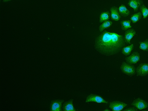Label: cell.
<instances>
[{
    "mask_svg": "<svg viewBox=\"0 0 148 111\" xmlns=\"http://www.w3.org/2000/svg\"><path fill=\"white\" fill-rule=\"evenodd\" d=\"M126 43L123 36L104 30L96 38L95 47L101 54L110 56L120 53Z\"/></svg>",
    "mask_w": 148,
    "mask_h": 111,
    "instance_id": "obj_1",
    "label": "cell"
},
{
    "mask_svg": "<svg viewBox=\"0 0 148 111\" xmlns=\"http://www.w3.org/2000/svg\"><path fill=\"white\" fill-rule=\"evenodd\" d=\"M120 68L122 73L128 76H132L135 74L136 70L134 66L127 62H123Z\"/></svg>",
    "mask_w": 148,
    "mask_h": 111,
    "instance_id": "obj_2",
    "label": "cell"
},
{
    "mask_svg": "<svg viewBox=\"0 0 148 111\" xmlns=\"http://www.w3.org/2000/svg\"><path fill=\"white\" fill-rule=\"evenodd\" d=\"M63 100L57 99L53 100L50 103V111H62V104L64 102Z\"/></svg>",
    "mask_w": 148,
    "mask_h": 111,
    "instance_id": "obj_3",
    "label": "cell"
},
{
    "mask_svg": "<svg viewBox=\"0 0 148 111\" xmlns=\"http://www.w3.org/2000/svg\"><path fill=\"white\" fill-rule=\"evenodd\" d=\"M137 76H145L148 74V64L142 63L137 68Z\"/></svg>",
    "mask_w": 148,
    "mask_h": 111,
    "instance_id": "obj_4",
    "label": "cell"
},
{
    "mask_svg": "<svg viewBox=\"0 0 148 111\" xmlns=\"http://www.w3.org/2000/svg\"><path fill=\"white\" fill-rule=\"evenodd\" d=\"M126 103L118 101L111 102L109 103V107L113 111H120L127 106Z\"/></svg>",
    "mask_w": 148,
    "mask_h": 111,
    "instance_id": "obj_5",
    "label": "cell"
},
{
    "mask_svg": "<svg viewBox=\"0 0 148 111\" xmlns=\"http://www.w3.org/2000/svg\"><path fill=\"white\" fill-rule=\"evenodd\" d=\"M132 105L140 110L145 109L148 107V103L143 100L139 98L135 100L132 104Z\"/></svg>",
    "mask_w": 148,
    "mask_h": 111,
    "instance_id": "obj_6",
    "label": "cell"
},
{
    "mask_svg": "<svg viewBox=\"0 0 148 111\" xmlns=\"http://www.w3.org/2000/svg\"><path fill=\"white\" fill-rule=\"evenodd\" d=\"M95 102L98 103H105L108 104V102L105 100L101 96L93 94H91L87 97L86 102Z\"/></svg>",
    "mask_w": 148,
    "mask_h": 111,
    "instance_id": "obj_7",
    "label": "cell"
},
{
    "mask_svg": "<svg viewBox=\"0 0 148 111\" xmlns=\"http://www.w3.org/2000/svg\"><path fill=\"white\" fill-rule=\"evenodd\" d=\"M140 56L139 53L137 52H134L129 57L125 58L126 62L133 64L136 63L140 60Z\"/></svg>",
    "mask_w": 148,
    "mask_h": 111,
    "instance_id": "obj_8",
    "label": "cell"
},
{
    "mask_svg": "<svg viewBox=\"0 0 148 111\" xmlns=\"http://www.w3.org/2000/svg\"><path fill=\"white\" fill-rule=\"evenodd\" d=\"M143 4V0H129L128 5L134 9L135 12L138 11L140 7Z\"/></svg>",
    "mask_w": 148,
    "mask_h": 111,
    "instance_id": "obj_9",
    "label": "cell"
},
{
    "mask_svg": "<svg viewBox=\"0 0 148 111\" xmlns=\"http://www.w3.org/2000/svg\"><path fill=\"white\" fill-rule=\"evenodd\" d=\"M136 32L134 30L128 29L126 31L125 33L124 40L125 42L127 44H131L130 41L135 35Z\"/></svg>",
    "mask_w": 148,
    "mask_h": 111,
    "instance_id": "obj_10",
    "label": "cell"
},
{
    "mask_svg": "<svg viewBox=\"0 0 148 111\" xmlns=\"http://www.w3.org/2000/svg\"><path fill=\"white\" fill-rule=\"evenodd\" d=\"M74 100L71 99L68 101L65 102L62 107L64 111H76L73 104Z\"/></svg>",
    "mask_w": 148,
    "mask_h": 111,
    "instance_id": "obj_11",
    "label": "cell"
},
{
    "mask_svg": "<svg viewBox=\"0 0 148 111\" xmlns=\"http://www.w3.org/2000/svg\"><path fill=\"white\" fill-rule=\"evenodd\" d=\"M111 18L112 20L118 21L121 17L119 13L118 9L117 7H113L111 9Z\"/></svg>",
    "mask_w": 148,
    "mask_h": 111,
    "instance_id": "obj_12",
    "label": "cell"
},
{
    "mask_svg": "<svg viewBox=\"0 0 148 111\" xmlns=\"http://www.w3.org/2000/svg\"><path fill=\"white\" fill-rule=\"evenodd\" d=\"M118 11L119 14L123 17H127L130 15V11L124 5H122L119 7Z\"/></svg>",
    "mask_w": 148,
    "mask_h": 111,
    "instance_id": "obj_13",
    "label": "cell"
},
{
    "mask_svg": "<svg viewBox=\"0 0 148 111\" xmlns=\"http://www.w3.org/2000/svg\"><path fill=\"white\" fill-rule=\"evenodd\" d=\"M131 20H122L121 21L120 24L122 26V29L123 30L127 31L129 28L132 27L130 24Z\"/></svg>",
    "mask_w": 148,
    "mask_h": 111,
    "instance_id": "obj_14",
    "label": "cell"
},
{
    "mask_svg": "<svg viewBox=\"0 0 148 111\" xmlns=\"http://www.w3.org/2000/svg\"><path fill=\"white\" fill-rule=\"evenodd\" d=\"M112 23V22L108 20L104 21L99 27L100 32H102L105 29L109 28L111 26Z\"/></svg>",
    "mask_w": 148,
    "mask_h": 111,
    "instance_id": "obj_15",
    "label": "cell"
},
{
    "mask_svg": "<svg viewBox=\"0 0 148 111\" xmlns=\"http://www.w3.org/2000/svg\"><path fill=\"white\" fill-rule=\"evenodd\" d=\"M142 15V12H139L132 15L131 16L130 19L133 23L135 24L138 22L141 18Z\"/></svg>",
    "mask_w": 148,
    "mask_h": 111,
    "instance_id": "obj_16",
    "label": "cell"
},
{
    "mask_svg": "<svg viewBox=\"0 0 148 111\" xmlns=\"http://www.w3.org/2000/svg\"><path fill=\"white\" fill-rule=\"evenodd\" d=\"M134 48L133 44H132L131 45L124 47L123 48L122 50V53L123 54L126 56L129 55L131 53Z\"/></svg>",
    "mask_w": 148,
    "mask_h": 111,
    "instance_id": "obj_17",
    "label": "cell"
},
{
    "mask_svg": "<svg viewBox=\"0 0 148 111\" xmlns=\"http://www.w3.org/2000/svg\"><path fill=\"white\" fill-rule=\"evenodd\" d=\"M110 14L109 11L102 12L100 16L99 22L103 23L109 19Z\"/></svg>",
    "mask_w": 148,
    "mask_h": 111,
    "instance_id": "obj_18",
    "label": "cell"
},
{
    "mask_svg": "<svg viewBox=\"0 0 148 111\" xmlns=\"http://www.w3.org/2000/svg\"><path fill=\"white\" fill-rule=\"evenodd\" d=\"M140 44L139 48L143 51L148 52V39L144 42H139Z\"/></svg>",
    "mask_w": 148,
    "mask_h": 111,
    "instance_id": "obj_19",
    "label": "cell"
},
{
    "mask_svg": "<svg viewBox=\"0 0 148 111\" xmlns=\"http://www.w3.org/2000/svg\"><path fill=\"white\" fill-rule=\"evenodd\" d=\"M139 8L143 16V19H146L148 16V9L143 4Z\"/></svg>",
    "mask_w": 148,
    "mask_h": 111,
    "instance_id": "obj_20",
    "label": "cell"
},
{
    "mask_svg": "<svg viewBox=\"0 0 148 111\" xmlns=\"http://www.w3.org/2000/svg\"><path fill=\"white\" fill-rule=\"evenodd\" d=\"M137 110V108H136V107L135 106L132 107H130V108L124 110L123 111H135Z\"/></svg>",
    "mask_w": 148,
    "mask_h": 111,
    "instance_id": "obj_21",
    "label": "cell"
},
{
    "mask_svg": "<svg viewBox=\"0 0 148 111\" xmlns=\"http://www.w3.org/2000/svg\"><path fill=\"white\" fill-rule=\"evenodd\" d=\"M11 1L12 0H3V2H8Z\"/></svg>",
    "mask_w": 148,
    "mask_h": 111,
    "instance_id": "obj_22",
    "label": "cell"
},
{
    "mask_svg": "<svg viewBox=\"0 0 148 111\" xmlns=\"http://www.w3.org/2000/svg\"><path fill=\"white\" fill-rule=\"evenodd\" d=\"M110 111V110H109L108 109H106V110H103V111Z\"/></svg>",
    "mask_w": 148,
    "mask_h": 111,
    "instance_id": "obj_23",
    "label": "cell"
}]
</instances>
